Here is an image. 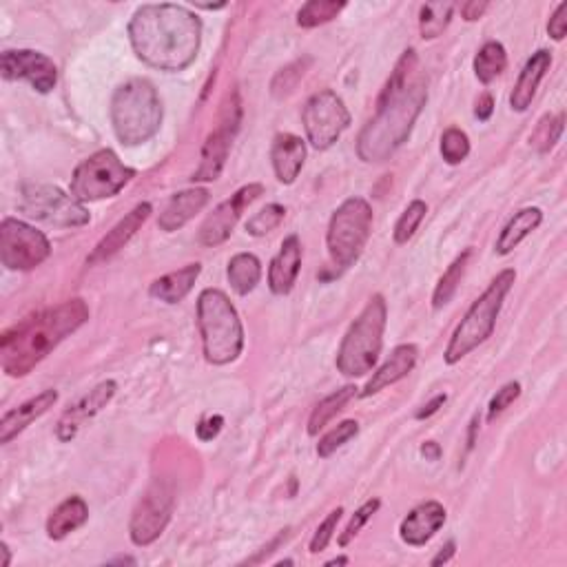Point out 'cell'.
Segmentation results:
<instances>
[{
  "instance_id": "8",
  "label": "cell",
  "mask_w": 567,
  "mask_h": 567,
  "mask_svg": "<svg viewBox=\"0 0 567 567\" xmlns=\"http://www.w3.org/2000/svg\"><path fill=\"white\" fill-rule=\"evenodd\" d=\"M373 222V206L364 198H348L337 206L328 222L326 246L339 271H346L362 257L370 233H373Z\"/></svg>"
},
{
  "instance_id": "49",
  "label": "cell",
  "mask_w": 567,
  "mask_h": 567,
  "mask_svg": "<svg viewBox=\"0 0 567 567\" xmlns=\"http://www.w3.org/2000/svg\"><path fill=\"white\" fill-rule=\"evenodd\" d=\"M288 536H291V528H286V530H282L280 534H277V536H275V539H273L271 543H268V545H264L262 552H260V554H257V556H255V559H251L249 563H260V561H264V556L273 554V552H275V548H280V545H282V543H284V541L288 539Z\"/></svg>"
},
{
  "instance_id": "55",
  "label": "cell",
  "mask_w": 567,
  "mask_h": 567,
  "mask_svg": "<svg viewBox=\"0 0 567 567\" xmlns=\"http://www.w3.org/2000/svg\"><path fill=\"white\" fill-rule=\"evenodd\" d=\"M111 563H136V561H133V559H129V556H125V559H122V556H120V559H116V561H111Z\"/></svg>"
},
{
  "instance_id": "44",
  "label": "cell",
  "mask_w": 567,
  "mask_h": 567,
  "mask_svg": "<svg viewBox=\"0 0 567 567\" xmlns=\"http://www.w3.org/2000/svg\"><path fill=\"white\" fill-rule=\"evenodd\" d=\"M548 34L556 40V43H561L567 34V3H561L559 7L554 9V14L548 23Z\"/></svg>"
},
{
  "instance_id": "10",
  "label": "cell",
  "mask_w": 567,
  "mask_h": 567,
  "mask_svg": "<svg viewBox=\"0 0 567 567\" xmlns=\"http://www.w3.org/2000/svg\"><path fill=\"white\" fill-rule=\"evenodd\" d=\"M20 211L58 229H80L91 222L87 206L54 184H20Z\"/></svg>"
},
{
  "instance_id": "46",
  "label": "cell",
  "mask_w": 567,
  "mask_h": 567,
  "mask_svg": "<svg viewBox=\"0 0 567 567\" xmlns=\"http://www.w3.org/2000/svg\"><path fill=\"white\" fill-rule=\"evenodd\" d=\"M488 3L486 0H468V3L461 5V16L466 23H474V20H479L483 14L488 12Z\"/></svg>"
},
{
  "instance_id": "33",
  "label": "cell",
  "mask_w": 567,
  "mask_h": 567,
  "mask_svg": "<svg viewBox=\"0 0 567 567\" xmlns=\"http://www.w3.org/2000/svg\"><path fill=\"white\" fill-rule=\"evenodd\" d=\"M455 5L452 3H426L419 9V32L424 40H435L446 32Z\"/></svg>"
},
{
  "instance_id": "14",
  "label": "cell",
  "mask_w": 567,
  "mask_h": 567,
  "mask_svg": "<svg viewBox=\"0 0 567 567\" xmlns=\"http://www.w3.org/2000/svg\"><path fill=\"white\" fill-rule=\"evenodd\" d=\"M51 255L45 233L23 220L5 218L0 222V262L7 271H34Z\"/></svg>"
},
{
  "instance_id": "16",
  "label": "cell",
  "mask_w": 567,
  "mask_h": 567,
  "mask_svg": "<svg viewBox=\"0 0 567 567\" xmlns=\"http://www.w3.org/2000/svg\"><path fill=\"white\" fill-rule=\"evenodd\" d=\"M262 193H264L262 184H257V182L246 184V187H242L235 195H231L229 200L218 204V209H215L200 226L198 242L206 246V249H215V246L224 244L231 237L237 222H240L246 206H251Z\"/></svg>"
},
{
  "instance_id": "26",
  "label": "cell",
  "mask_w": 567,
  "mask_h": 567,
  "mask_svg": "<svg viewBox=\"0 0 567 567\" xmlns=\"http://www.w3.org/2000/svg\"><path fill=\"white\" fill-rule=\"evenodd\" d=\"M200 273H202V264L198 262L182 266L178 268V271L158 277V280L149 286V295L153 297V300H158L162 304H169V306L180 304L184 297L193 291V286L195 282H198Z\"/></svg>"
},
{
  "instance_id": "3",
  "label": "cell",
  "mask_w": 567,
  "mask_h": 567,
  "mask_svg": "<svg viewBox=\"0 0 567 567\" xmlns=\"http://www.w3.org/2000/svg\"><path fill=\"white\" fill-rule=\"evenodd\" d=\"M87 322L89 306L80 297L23 319L0 339V362L5 375L27 377L51 350Z\"/></svg>"
},
{
  "instance_id": "40",
  "label": "cell",
  "mask_w": 567,
  "mask_h": 567,
  "mask_svg": "<svg viewBox=\"0 0 567 567\" xmlns=\"http://www.w3.org/2000/svg\"><path fill=\"white\" fill-rule=\"evenodd\" d=\"M308 65H311V60L304 58V60H295V63L286 65L284 69L277 71L273 82H271V94L275 98H284L288 94H293L295 87H297V82L304 78Z\"/></svg>"
},
{
  "instance_id": "23",
  "label": "cell",
  "mask_w": 567,
  "mask_h": 567,
  "mask_svg": "<svg viewBox=\"0 0 567 567\" xmlns=\"http://www.w3.org/2000/svg\"><path fill=\"white\" fill-rule=\"evenodd\" d=\"M417 357H419V348L415 344L397 346L386 362L375 370L373 377L368 379V384L362 390V397H373L381 393L384 388L395 386L397 381L408 377L412 373V368L417 366Z\"/></svg>"
},
{
  "instance_id": "31",
  "label": "cell",
  "mask_w": 567,
  "mask_h": 567,
  "mask_svg": "<svg viewBox=\"0 0 567 567\" xmlns=\"http://www.w3.org/2000/svg\"><path fill=\"white\" fill-rule=\"evenodd\" d=\"M505 67H508V54H505V47L497 40H488L483 45L477 56H474V76L479 78L483 85H490L492 80H497Z\"/></svg>"
},
{
  "instance_id": "15",
  "label": "cell",
  "mask_w": 567,
  "mask_h": 567,
  "mask_svg": "<svg viewBox=\"0 0 567 567\" xmlns=\"http://www.w3.org/2000/svg\"><path fill=\"white\" fill-rule=\"evenodd\" d=\"M5 80H25L38 94H51L58 85V67L49 56L34 49H7L0 56Z\"/></svg>"
},
{
  "instance_id": "48",
  "label": "cell",
  "mask_w": 567,
  "mask_h": 567,
  "mask_svg": "<svg viewBox=\"0 0 567 567\" xmlns=\"http://www.w3.org/2000/svg\"><path fill=\"white\" fill-rule=\"evenodd\" d=\"M492 113H494L492 94H481L477 100V107H474V116H477L481 122H486L492 118Z\"/></svg>"
},
{
  "instance_id": "18",
  "label": "cell",
  "mask_w": 567,
  "mask_h": 567,
  "mask_svg": "<svg viewBox=\"0 0 567 567\" xmlns=\"http://www.w3.org/2000/svg\"><path fill=\"white\" fill-rule=\"evenodd\" d=\"M151 213H153L151 202H140L138 206H133L125 218L113 226V229L94 246V251H91V255L87 257V266H100L109 262L111 257H116L131 242V237L142 229Z\"/></svg>"
},
{
  "instance_id": "53",
  "label": "cell",
  "mask_w": 567,
  "mask_h": 567,
  "mask_svg": "<svg viewBox=\"0 0 567 567\" xmlns=\"http://www.w3.org/2000/svg\"><path fill=\"white\" fill-rule=\"evenodd\" d=\"M0 552H3V567H9V561H12V554H9V548H7V543H0Z\"/></svg>"
},
{
  "instance_id": "32",
  "label": "cell",
  "mask_w": 567,
  "mask_h": 567,
  "mask_svg": "<svg viewBox=\"0 0 567 567\" xmlns=\"http://www.w3.org/2000/svg\"><path fill=\"white\" fill-rule=\"evenodd\" d=\"M470 255H472V249L463 251L457 257V260L448 266V271L441 275V280L435 286V293H432V306H435L437 311H439V308L446 306V304H450L452 297H455L457 288H459V284L463 280V273H466V268H468Z\"/></svg>"
},
{
  "instance_id": "39",
  "label": "cell",
  "mask_w": 567,
  "mask_h": 567,
  "mask_svg": "<svg viewBox=\"0 0 567 567\" xmlns=\"http://www.w3.org/2000/svg\"><path fill=\"white\" fill-rule=\"evenodd\" d=\"M286 218V209L282 204H266L262 211H257L253 218L246 222V233L253 237H264L275 231Z\"/></svg>"
},
{
  "instance_id": "24",
  "label": "cell",
  "mask_w": 567,
  "mask_h": 567,
  "mask_svg": "<svg viewBox=\"0 0 567 567\" xmlns=\"http://www.w3.org/2000/svg\"><path fill=\"white\" fill-rule=\"evenodd\" d=\"M271 162L277 180L282 184H293L304 169L306 142L295 133H277L271 144Z\"/></svg>"
},
{
  "instance_id": "9",
  "label": "cell",
  "mask_w": 567,
  "mask_h": 567,
  "mask_svg": "<svg viewBox=\"0 0 567 567\" xmlns=\"http://www.w3.org/2000/svg\"><path fill=\"white\" fill-rule=\"evenodd\" d=\"M133 178L136 171L127 167L116 151L100 149L78 164L69 191L80 202H98L118 195Z\"/></svg>"
},
{
  "instance_id": "4",
  "label": "cell",
  "mask_w": 567,
  "mask_h": 567,
  "mask_svg": "<svg viewBox=\"0 0 567 567\" xmlns=\"http://www.w3.org/2000/svg\"><path fill=\"white\" fill-rule=\"evenodd\" d=\"M198 328L204 359L213 366L233 364L244 350V326L220 288H204L198 297Z\"/></svg>"
},
{
  "instance_id": "37",
  "label": "cell",
  "mask_w": 567,
  "mask_h": 567,
  "mask_svg": "<svg viewBox=\"0 0 567 567\" xmlns=\"http://www.w3.org/2000/svg\"><path fill=\"white\" fill-rule=\"evenodd\" d=\"M470 156V138L466 131L457 127H450L443 131L441 136V158L446 160L450 167H457Z\"/></svg>"
},
{
  "instance_id": "1",
  "label": "cell",
  "mask_w": 567,
  "mask_h": 567,
  "mask_svg": "<svg viewBox=\"0 0 567 567\" xmlns=\"http://www.w3.org/2000/svg\"><path fill=\"white\" fill-rule=\"evenodd\" d=\"M428 102V76L415 49H406L381 89L375 116L357 136V156L366 164H381L408 142L415 122Z\"/></svg>"
},
{
  "instance_id": "6",
  "label": "cell",
  "mask_w": 567,
  "mask_h": 567,
  "mask_svg": "<svg viewBox=\"0 0 567 567\" xmlns=\"http://www.w3.org/2000/svg\"><path fill=\"white\" fill-rule=\"evenodd\" d=\"M514 282H517V271L514 268H503V271L494 277L490 286L483 291L479 300H474L468 308L466 317L461 319L455 333L450 337V344L443 353L446 364L455 366L463 357L470 355L474 348H479L483 342H488L497 326L499 313L503 308L505 297L512 291Z\"/></svg>"
},
{
  "instance_id": "13",
  "label": "cell",
  "mask_w": 567,
  "mask_h": 567,
  "mask_svg": "<svg viewBox=\"0 0 567 567\" xmlns=\"http://www.w3.org/2000/svg\"><path fill=\"white\" fill-rule=\"evenodd\" d=\"M302 122L308 142L317 151L331 149L350 127V111L333 89H322L306 100Z\"/></svg>"
},
{
  "instance_id": "25",
  "label": "cell",
  "mask_w": 567,
  "mask_h": 567,
  "mask_svg": "<svg viewBox=\"0 0 567 567\" xmlns=\"http://www.w3.org/2000/svg\"><path fill=\"white\" fill-rule=\"evenodd\" d=\"M552 67V54L548 49H539L536 54H532V58L525 63L523 71L519 74L517 85H514L512 94H510V107L512 111H528V107L532 105V100L536 96V89H539L541 80L545 78Z\"/></svg>"
},
{
  "instance_id": "36",
  "label": "cell",
  "mask_w": 567,
  "mask_h": 567,
  "mask_svg": "<svg viewBox=\"0 0 567 567\" xmlns=\"http://www.w3.org/2000/svg\"><path fill=\"white\" fill-rule=\"evenodd\" d=\"M426 213H428V204L424 200H412L406 206V211L399 215V220L395 224V231H393L395 242L397 244H408L410 237L417 233L419 224L424 222Z\"/></svg>"
},
{
  "instance_id": "2",
  "label": "cell",
  "mask_w": 567,
  "mask_h": 567,
  "mask_svg": "<svg viewBox=\"0 0 567 567\" xmlns=\"http://www.w3.org/2000/svg\"><path fill=\"white\" fill-rule=\"evenodd\" d=\"M129 40L144 65L184 71L198 58L202 20L184 5H142L131 16Z\"/></svg>"
},
{
  "instance_id": "22",
  "label": "cell",
  "mask_w": 567,
  "mask_h": 567,
  "mask_svg": "<svg viewBox=\"0 0 567 567\" xmlns=\"http://www.w3.org/2000/svg\"><path fill=\"white\" fill-rule=\"evenodd\" d=\"M56 401H58V393L54 388H49L43 390L40 395L27 399L25 404L7 410L3 419H0V443H9L12 439H16L27 426H32V421L40 419L45 412L54 408Z\"/></svg>"
},
{
  "instance_id": "17",
  "label": "cell",
  "mask_w": 567,
  "mask_h": 567,
  "mask_svg": "<svg viewBox=\"0 0 567 567\" xmlns=\"http://www.w3.org/2000/svg\"><path fill=\"white\" fill-rule=\"evenodd\" d=\"M116 393H118V384L113 379L102 381V384H98L94 390H89L85 397H80L76 404L69 406L63 412V417L58 419L56 437L65 443L76 439L80 428L85 426L87 421L94 419L98 412L105 410L111 404V399L116 397Z\"/></svg>"
},
{
  "instance_id": "42",
  "label": "cell",
  "mask_w": 567,
  "mask_h": 567,
  "mask_svg": "<svg viewBox=\"0 0 567 567\" xmlns=\"http://www.w3.org/2000/svg\"><path fill=\"white\" fill-rule=\"evenodd\" d=\"M342 514H344V508H337V510L328 514V517L322 523H319V528L315 530L313 539H311V545H308L311 554H319V552H324L328 548V543L333 541L337 523H339V519H342Z\"/></svg>"
},
{
  "instance_id": "52",
  "label": "cell",
  "mask_w": 567,
  "mask_h": 567,
  "mask_svg": "<svg viewBox=\"0 0 567 567\" xmlns=\"http://www.w3.org/2000/svg\"><path fill=\"white\" fill-rule=\"evenodd\" d=\"M477 428H479V417H474V419H472V424H470V435H468V450H472V446H474V435H477Z\"/></svg>"
},
{
  "instance_id": "27",
  "label": "cell",
  "mask_w": 567,
  "mask_h": 567,
  "mask_svg": "<svg viewBox=\"0 0 567 567\" xmlns=\"http://www.w3.org/2000/svg\"><path fill=\"white\" fill-rule=\"evenodd\" d=\"M89 505L82 497H67L47 519V536L51 541H63L71 532L87 523Z\"/></svg>"
},
{
  "instance_id": "5",
  "label": "cell",
  "mask_w": 567,
  "mask_h": 567,
  "mask_svg": "<svg viewBox=\"0 0 567 567\" xmlns=\"http://www.w3.org/2000/svg\"><path fill=\"white\" fill-rule=\"evenodd\" d=\"M111 125L116 138L127 147L149 142L162 125V100L158 89L144 78H131L113 91Z\"/></svg>"
},
{
  "instance_id": "41",
  "label": "cell",
  "mask_w": 567,
  "mask_h": 567,
  "mask_svg": "<svg viewBox=\"0 0 567 567\" xmlns=\"http://www.w3.org/2000/svg\"><path fill=\"white\" fill-rule=\"evenodd\" d=\"M381 508V501L379 499H368L362 508H359L355 514H353V519L348 521V525H346V530L342 532V536H339V545H342V548H346V545L355 539V536L362 532V528L364 525L373 519V514L377 512Z\"/></svg>"
},
{
  "instance_id": "30",
  "label": "cell",
  "mask_w": 567,
  "mask_h": 567,
  "mask_svg": "<svg viewBox=\"0 0 567 567\" xmlns=\"http://www.w3.org/2000/svg\"><path fill=\"white\" fill-rule=\"evenodd\" d=\"M355 395H357L355 386H344V388L335 390L333 395H328L326 399L319 401V404L313 408L311 417H308V428H306L308 435L317 437L319 432H322L328 426V421H333L337 417V412H342L344 406Z\"/></svg>"
},
{
  "instance_id": "7",
  "label": "cell",
  "mask_w": 567,
  "mask_h": 567,
  "mask_svg": "<svg viewBox=\"0 0 567 567\" xmlns=\"http://www.w3.org/2000/svg\"><path fill=\"white\" fill-rule=\"evenodd\" d=\"M388 306L384 295H373L346 331L337 350V370L344 377H364L379 362L384 348Z\"/></svg>"
},
{
  "instance_id": "43",
  "label": "cell",
  "mask_w": 567,
  "mask_h": 567,
  "mask_svg": "<svg viewBox=\"0 0 567 567\" xmlns=\"http://www.w3.org/2000/svg\"><path fill=\"white\" fill-rule=\"evenodd\" d=\"M521 397V384L519 381H508L501 390H497V395L490 399L488 404V421L497 419L505 408H510L514 401Z\"/></svg>"
},
{
  "instance_id": "38",
  "label": "cell",
  "mask_w": 567,
  "mask_h": 567,
  "mask_svg": "<svg viewBox=\"0 0 567 567\" xmlns=\"http://www.w3.org/2000/svg\"><path fill=\"white\" fill-rule=\"evenodd\" d=\"M359 435V424L355 419H346L342 421V424H337L331 432H326V435L319 439L317 443V455L322 457V459H328L333 455V452H337L342 446H346V443L350 439H355Z\"/></svg>"
},
{
  "instance_id": "21",
  "label": "cell",
  "mask_w": 567,
  "mask_h": 567,
  "mask_svg": "<svg viewBox=\"0 0 567 567\" xmlns=\"http://www.w3.org/2000/svg\"><path fill=\"white\" fill-rule=\"evenodd\" d=\"M209 200H211V193L202 187L173 193L169 202L164 204V209L158 218L160 231L164 233L180 231L184 224H189L195 215H198L204 206L209 204Z\"/></svg>"
},
{
  "instance_id": "34",
  "label": "cell",
  "mask_w": 567,
  "mask_h": 567,
  "mask_svg": "<svg viewBox=\"0 0 567 567\" xmlns=\"http://www.w3.org/2000/svg\"><path fill=\"white\" fill-rule=\"evenodd\" d=\"M346 9L344 0H308L297 12V25L302 29H313L335 20Z\"/></svg>"
},
{
  "instance_id": "28",
  "label": "cell",
  "mask_w": 567,
  "mask_h": 567,
  "mask_svg": "<svg viewBox=\"0 0 567 567\" xmlns=\"http://www.w3.org/2000/svg\"><path fill=\"white\" fill-rule=\"evenodd\" d=\"M543 222V211L536 206H525L519 213H514V218L503 226V231L497 240V253L499 255H510L517 246L528 237L532 231H536Z\"/></svg>"
},
{
  "instance_id": "35",
  "label": "cell",
  "mask_w": 567,
  "mask_h": 567,
  "mask_svg": "<svg viewBox=\"0 0 567 567\" xmlns=\"http://www.w3.org/2000/svg\"><path fill=\"white\" fill-rule=\"evenodd\" d=\"M563 125H565V116L559 113V116H543L539 120V125L532 131L530 136V144L539 151V153H548L556 142H559L561 133H563Z\"/></svg>"
},
{
  "instance_id": "12",
  "label": "cell",
  "mask_w": 567,
  "mask_h": 567,
  "mask_svg": "<svg viewBox=\"0 0 567 567\" xmlns=\"http://www.w3.org/2000/svg\"><path fill=\"white\" fill-rule=\"evenodd\" d=\"M242 125V100L237 91L226 96L218 125L206 136L202 144L200 167L191 175V182H215L222 175L233 140Z\"/></svg>"
},
{
  "instance_id": "19",
  "label": "cell",
  "mask_w": 567,
  "mask_h": 567,
  "mask_svg": "<svg viewBox=\"0 0 567 567\" xmlns=\"http://www.w3.org/2000/svg\"><path fill=\"white\" fill-rule=\"evenodd\" d=\"M448 512L439 501H424L417 508H412L404 521L399 525V536L406 545L412 548H421L426 545L432 536H435L443 525H446Z\"/></svg>"
},
{
  "instance_id": "54",
  "label": "cell",
  "mask_w": 567,
  "mask_h": 567,
  "mask_svg": "<svg viewBox=\"0 0 567 567\" xmlns=\"http://www.w3.org/2000/svg\"><path fill=\"white\" fill-rule=\"evenodd\" d=\"M348 563H350L348 556H337V559H331L326 565H348Z\"/></svg>"
},
{
  "instance_id": "11",
  "label": "cell",
  "mask_w": 567,
  "mask_h": 567,
  "mask_svg": "<svg viewBox=\"0 0 567 567\" xmlns=\"http://www.w3.org/2000/svg\"><path fill=\"white\" fill-rule=\"evenodd\" d=\"M175 488L169 479H153L151 486L144 490L136 508L131 512L129 536L133 545L147 548L156 543L173 517Z\"/></svg>"
},
{
  "instance_id": "50",
  "label": "cell",
  "mask_w": 567,
  "mask_h": 567,
  "mask_svg": "<svg viewBox=\"0 0 567 567\" xmlns=\"http://www.w3.org/2000/svg\"><path fill=\"white\" fill-rule=\"evenodd\" d=\"M455 552H457V543H455V541H448V543L443 545V548L437 552L435 559L430 561V565H432V567H437V565H446V563H450V561H452V556H455Z\"/></svg>"
},
{
  "instance_id": "51",
  "label": "cell",
  "mask_w": 567,
  "mask_h": 567,
  "mask_svg": "<svg viewBox=\"0 0 567 567\" xmlns=\"http://www.w3.org/2000/svg\"><path fill=\"white\" fill-rule=\"evenodd\" d=\"M421 455H424L428 461H439V457H441V448H439V443H435V441H426L424 446H421Z\"/></svg>"
},
{
  "instance_id": "47",
  "label": "cell",
  "mask_w": 567,
  "mask_h": 567,
  "mask_svg": "<svg viewBox=\"0 0 567 567\" xmlns=\"http://www.w3.org/2000/svg\"><path fill=\"white\" fill-rule=\"evenodd\" d=\"M446 401H448V395H437V397H432L426 406H421V410H417V419L419 421H424V419H430L432 415H437V412L446 406Z\"/></svg>"
},
{
  "instance_id": "20",
  "label": "cell",
  "mask_w": 567,
  "mask_h": 567,
  "mask_svg": "<svg viewBox=\"0 0 567 567\" xmlns=\"http://www.w3.org/2000/svg\"><path fill=\"white\" fill-rule=\"evenodd\" d=\"M302 271V242L297 235H288L282 242V249L277 253L271 266H268V288L273 295H288Z\"/></svg>"
},
{
  "instance_id": "29",
  "label": "cell",
  "mask_w": 567,
  "mask_h": 567,
  "mask_svg": "<svg viewBox=\"0 0 567 567\" xmlns=\"http://www.w3.org/2000/svg\"><path fill=\"white\" fill-rule=\"evenodd\" d=\"M226 277L237 295H249L262 280V262L253 253H237L231 257Z\"/></svg>"
},
{
  "instance_id": "45",
  "label": "cell",
  "mask_w": 567,
  "mask_h": 567,
  "mask_svg": "<svg viewBox=\"0 0 567 567\" xmlns=\"http://www.w3.org/2000/svg\"><path fill=\"white\" fill-rule=\"evenodd\" d=\"M224 426V419L220 415H215V417H206L204 421H200V426H198V437L202 441H211L220 435V430Z\"/></svg>"
}]
</instances>
